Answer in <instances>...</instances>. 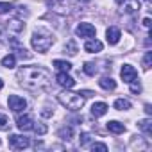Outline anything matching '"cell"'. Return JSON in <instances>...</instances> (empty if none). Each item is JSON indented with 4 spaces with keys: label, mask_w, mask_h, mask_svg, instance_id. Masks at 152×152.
I'll return each instance as SVG.
<instances>
[{
    "label": "cell",
    "mask_w": 152,
    "mask_h": 152,
    "mask_svg": "<svg viewBox=\"0 0 152 152\" xmlns=\"http://www.w3.org/2000/svg\"><path fill=\"white\" fill-rule=\"evenodd\" d=\"M116 2H118V4H120V2H122V0H116Z\"/></svg>",
    "instance_id": "obj_36"
},
{
    "label": "cell",
    "mask_w": 152,
    "mask_h": 152,
    "mask_svg": "<svg viewBox=\"0 0 152 152\" xmlns=\"http://www.w3.org/2000/svg\"><path fill=\"white\" fill-rule=\"evenodd\" d=\"M97 72H99V68H97L95 63H91V61L84 63V73H88V75H95Z\"/></svg>",
    "instance_id": "obj_22"
},
{
    "label": "cell",
    "mask_w": 152,
    "mask_h": 152,
    "mask_svg": "<svg viewBox=\"0 0 152 152\" xmlns=\"http://www.w3.org/2000/svg\"><path fill=\"white\" fill-rule=\"evenodd\" d=\"M106 127H107V131L113 132V134H122V132H125V125L120 124V122H116V120H109Z\"/></svg>",
    "instance_id": "obj_15"
},
{
    "label": "cell",
    "mask_w": 152,
    "mask_h": 152,
    "mask_svg": "<svg viewBox=\"0 0 152 152\" xmlns=\"http://www.w3.org/2000/svg\"><path fill=\"white\" fill-rule=\"evenodd\" d=\"M32 129H34L38 134H45V132H47V125H43V124H36V125H32Z\"/></svg>",
    "instance_id": "obj_30"
},
{
    "label": "cell",
    "mask_w": 152,
    "mask_h": 152,
    "mask_svg": "<svg viewBox=\"0 0 152 152\" xmlns=\"http://www.w3.org/2000/svg\"><path fill=\"white\" fill-rule=\"evenodd\" d=\"M145 113H147V115H152V107H150V104H145Z\"/></svg>",
    "instance_id": "obj_32"
},
{
    "label": "cell",
    "mask_w": 152,
    "mask_h": 152,
    "mask_svg": "<svg viewBox=\"0 0 152 152\" xmlns=\"http://www.w3.org/2000/svg\"><path fill=\"white\" fill-rule=\"evenodd\" d=\"M102 48H104L102 41H99V39H95V38H90V39L86 41V45H84V50H86V52H90V54L102 52Z\"/></svg>",
    "instance_id": "obj_11"
},
{
    "label": "cell",
    "mask_w": 152,
    "mask_h": 152,
    "mask_svg": "<svg viewBox=\"0 0 152 152\" xmlns=\"http://www.w3.org/2000/svg\"><path fill=\"white\" fill-rule=\"evenodd\" d=\"M2 88H4V81H2V79H0V90H2Z\"/></svg>",
    "instance_id": "obj_34"
},
{
    "label": "cell",
    "mask_w": 152,
    "mask_h": 152,
    "mask_svg": "<svg viewBox=\"0 0 152 152\" xmlns=\"http://www.w3.org/2000/svg\"><path fill=\"white\" fill-rule=\"evenodd\" d=\"M54 68H57L59 72H70L72 70V63L63 61V59H56L54 61Z\"/></svg>",
    "instance_id": "obj_18"
},
{
    "label": "cell",
    "mask_w": 152,
    "mask_h": 152,
    "mask_svg": "<svg viewBox=\"0 0 152 152\" xmlns=\"http://www.w3.org/2000/svg\"><path fill=\"white\" fill-rule=\"evenodd\" d=\"M56 83L61 88H66V90H70V88L75 86V81H73V77H70V75H68V72H59L57 77H56Z\"/></svg>",
    "instance_id": "obj_9"
},
{
    "label": "cell",
    "mask_w": 152,
    "mask_h": 152,
    "mask_svg": "<svg viewBox=\"0 0 152 152\" xmlns=\"http://www.w3.org/2000/svg\"><path fill=\"white\" fill-rule=\"evenodd\" d=\"M54 43H56V38H54L48 31H45V29H36V31L32 32L31 45H32V48H34L36 52L45 54V52H48V50L52 48Z\"/></svg>",
    "instance_id": "obj_2"
},
{
    "label": "cell",
    "mask_w": 152,
    "mask_h": 152,
    "mask_svg": "<svg viewBox=\"0 0 152 152\" xmlns=\"http://www.w3.org/2000/svg\"><path fill=\"white\" fill-rule=\"evenodd\" d=\"M41 115H43V116H52V115H54V109L50 111V107H43V111H41Z\"/></svg>",
    "instance_id": "obj_31"
},
{
    "label": "cell",
    "mask_w": 152,
    "mask_h": 152,
    "mask_svg": "<svg viewBox=\"0 0 152 152\" xmlns=\"http://www.w3.org/2000/svg\"><path fill=\"white\" fill-rule=\"evenodd\" d=\"M90 141H91V134L83 132V134H81V147H88V145H90Z\"/></svg>",
    "instance_id": "obj_28"
},
{
    "label": "cell",
    "mask_w": 152,
    "mask_h": 152,
    "mask_svg": "<svg viewBox=\"0 0 152 152\" xmlns=\"http://www.w3.org/2000/svg\"><path fill=\"white\" fill-rule=\"evenodd\" d=\"M143 25L148 29V27H150V18H145V20H143Z\"/></svg>",
    "instance_id": "obj_33"
},
{
    "label": "cell",
    "mask_w": 152,
    "mask_h": 152,
    "mask_svg": "<svg viewBox=\"0 0 152 152\" xmlns=\"http://www.w3.org/2000/svg\"><path fill=\"white\" fill-rule=\"evenodd\" d=\"M57 136H59L61 140H64V141H70V140L73 138V129H72L70 125H68V127L64 125V127H61V129H59Z\"/></svg>",
    "instance_id": "obj_17"
},
{
    "label": "cell",
    "mask_w": 152,
    "mask_h": 152,
    "mask_svg": "<svg viewBox=\"0 0 152 152\" xmlns=\"http://www.w3.org/2000/svg\"><path fill=\"white\" fill-rule=\"evenodd\" d=\"M129 86H131V91H132V93H141V84H140L136 79H134V81H131V83H129Z\"/></svg>",
    "instance_id": "obj_27"
},
{
    "label": "cell",
    "mask_w": 152,
    "mask_h": 152,
    "mask_svg": "<svg viewBox=\"0 0 152 152\" xmlns=\"http://www.w3.org/2000/svg\"><path fill=\"white\" fill-rule=\"evenodd\" d=\"M145 2H148V0H145Z\"/></svg>",
    "instance_id": "obj_37"
},
{
    "label": "cell",
    "mask_w": 152,
    "mask_h": 152,
    "mask_svg": "<svg viewBox=\"0 0 152 152\" xmlns=\"http://www.w3.org/2000/svg\"><path fill=\"white\" fill-rule=\"evenodd\" d=\"M7 129H9V120L6 115L0 113V131H7Z\"/></svg>",
    "instance_id": "obj_25"
},
{
    "label": "cell",
    "mask_w": 152,
    "mask_h": 152,
    "mask_svg": "<svg viewBox=\"0 0 152 152\" xmlns=\"http://www.w3.org/2000/svg\"><path fill=\"white\" fill-rule=\"evenodd\" d=\"M64 54H68V56H75V54H77V45H75V41H68L64 45Z\"/></svg>",
    "instance_id": "obj_23"
},
{
    "label": "cell",
    "mask_w": 152,
    "mask_h": 152,
    "mask_svg": "<svg viewBox=\"0 0 152 152\" xmlns=\"http://www.w3.org/2000/svg\"><path fill=\"white\" fill-rule=\"evenodd\" d=\"M150 64H152V52H147L143 56V68L145 70H150Z\"/></svg>",
    "instance_id": "obj_24"
},
{
    "label": "cell",
    "mask_w": 152,
    "mask_h": 152,
    "mask_svg": "<svg viewBox=\"0 0 152 152\" xmlns=\"http://www.w3.org/2000/svg\"><path fill=\"white\" fill-rule=\"evenodd\" d=\"M16 79L25 90H43L50 84L52 75L45 66H22L16 72Z\"/></svg>",
    "instance_id": "obj_1"
},
{
    "label": "cell",
    "mask_w": 152,
    "mask_h": 152,
    "mask_svg": "<svg viewBox=\"0 0 152 152\" xmlns=\"http://www.w3.org/2000/svg\"><path fill=\"white\" fill-rule=\"evenodd\" d=\"M106 113H107V104H106V102H95V104L91 106V115H93L95 118L104 116Z\"/></svg>",
    "instance_id": "obj_14"
},
{
    "label": "cell",
    "mask_w": 152,
    "mask_h": 152,
    "mask_svg": "<svg viewBox=\"0 0 152 152\" xmlns=\"http://www.w3.org/2000/svg\"><path fill=\"white\" fill-rule=\"evenodd\" d=\"M11 9H13V4H9V2H0V15H6Z\"/></svg>",
    "instance_id": "obj_26"
},
{
    "label": "cell",
    "mask_w": 152,
    "mask_h": 152,
    "mask_svg": "<svg viewBox=\"0 0 152 152\" xmlns=\"http://www.w3.org/2000/svg\"><path fill=\"white\" fill-rule=\"evenodd\" d=\"M7 104H9V109L15 111V113H22L27 107V100L23 97H18V95H9Z\"/></svg>",
    "instance_id": "obj_5"
},
{
    "label": "cell",
    "mask_w": 152,
    "mask_h": 152,
    "mask_svg": "<svg viewBox=\"0 0 152 152\" xmlns=\"http://www.w3.org/2000/svg\"><path fill=\"white\" fill-rule=\"evenodd\" d=\"M99 84H100L102 90H107V91H111V90L116 88V81L111 79V77H102V79L99 81Z\"/></svg>",
    "instance_id": "obj_16"
},
{
    "label": "cell",
    "mask_w": 152,
    "mask_h": 152,
    "mask_svg": "<svg viewBox=\"0 0 152 152\" xmlns=\"http://www.w3.org/2000/svg\"><path fill=\"white\" fill-rule=\"evenodd\" d=\"M91 150H93V152H95V150L106 152V150H107V145H106V143H93V145H91Z\"/></svg>",
    "instance_id": "obj_29"
},
{
    "label": "cell",
    "mask_w": 152,
    "mask_h": 152,
    "mask_svg": "<svg viewBox=\"0 0 152 152\" xmlns=\"http://www.w3.org/2000/svg\"><path fill=\"white\" fill-rule=\"evenodd\" d=\"M120 77H122V81L124 83H131V81H134V79H138V72H136V68L134 66H131V64H124L122 66V70H120Z\"/></svg>",
    "instance_id": "obj_8"
},
{
    "label": "cell",
    "mask_w": 152,
    "mask_h": 152,
    "mask_svg": "<svg viewBox=\"0 0 152 152\" xmlns=\"http://www.w3.org/2000/svg\"><path fill=\"white\" fill-rule=\"evenodd\" d=\"M138 127H140L145 134H152V120H150V118L140 120V122H138Z\"/></svg>",
    "instance_id": "obj_19"
},
{
    "label": "cell",
    "mask_w": 152,
    "mask_h": 152,
    "mask_svg": "<svg viewBox=\"0 0 152 152\" xmlns=\"http://www.w3.org/2000/svg\"><path fill=\"white\" fill-rule=\"evenodd\" d=\"M31 145V140L27 136H22V134H11L9 136V147L16 148V150H23Z\"/></svg>",
    "instance_id": "obj_4"
},
{
    "label": "cell",
    "mask_w": 152,
    "mask_h": 152,
    "mask_svg": "<svg viewBox=\"0 0 152 152\" xmlns=\"http://www.w3.org/2000/svg\"><path fill=\"white\" fill-rule=\"evenodd\" d=\"M115 109H118V111H127V109H131V102H129L127 99H116V100H115Z\"/></svg>",
    "instance_id": "obj_20"
},
{
    "label": "cell",
    "mask_w": 152,
    "mask_h": 152,
    "mask_svg": "<svg viewBox=\"0 0 152 152\" xmlns=\"http://www.w3.org/2000/svg\"><path fill=\"white\" fill-rule=\"evenodd\" d=\"M141 9L140 6V0H122L120 2V11L125 15H134Z\"/></svg>",
    "instance_id": "obj_7"
},
{
    "label": "cell",
    "mask_w": 152,
    "mask_h": 152,
    "mask_svg": "<svg viewBox=\"0 0 152 152\" xmlns=\"http://www.w3.org/2000/svg\"><path fill=\"white\" fill-rule=\"evenodd\" d=\"M75 34H77L79 38H86V39H90V38H95V34H97V29L91 25V23H79L77 25V29H75Z\"/></svg>",
    "instance_id": "obj_6"
},
{
    "label": "cell",
    "mask_w": 152,
    "mask_h": 152,
    "mask_svg": "<svg viewBox=\"0 0 152 152\" xmlns=\"http://www.w3.org/2000/svg\"><path fill=\"white\" fill-rule=\"evenodd\" d=\"M120 29L118 27H109L107 31H106V39H107V43L109 45H116L118 41H120Z\"/></svg>",
    "instance_id": "obj_12"
},
{
    "label": "cell",
    "mask_w": 152,
    "mask_h": 152,
    "mask_svg": "<svg viewBox=\"0 0 152 152\" xmlns=\"http://www.w3.org/2000/svg\"><path fill=\"white\" fill-rule=\"evenodd\" d=\"M57 100L70 111H79L84 107V102H86V97L79 91V93H73V91H63L57 95Z\"/></svg>",
    "instance_id": "obj_3"
},
{
    "label": "cell",
    "mask_w": 152,
    "mask_h": 152,
    "mask_svg": "<svg viewBox=\"0 0 152 152\" xmlns=\"http://www.w3.org/2000/svg\"><path fill=\"white\" fill-rule=\"evenodd\" d=\"M16 125H18L20 131H29V129H32L34 120H32L31 115H23V116H18L16 118Z\"/></svg>",
    "instance_id": "obj_10"
},
{
    "label": "cell",
    "mask_w": 152,
    "mask_h": 152,
    "mask_svg": "<svg viewBox=\"0 0 152 152\" xmlns=\"http://www.w3.org/2000/svg\"><path fill=\"white\" fill-rule=\"evenodd\" d=\"M81 2H90V0H81Z\"/></svg>",
    "instance_id": "obj_35"
},
{
    "label": "cell",
    "mask_w": 152,
    "mask_h": 152,
    "mask_svg": "<svg viewBox=\"0 0 152 152\" xmlns=\"http://www.w3.org/2000/svg\"><path fill=\"white\" fill-rule=\"evenodd\" d=\"M23 29H25V23H23L22 20H18V18H15V20L7 22V31H9L11 34H20Z\"/></svg>",
    "instance_id": "obj_13"
},
{
    "label": "cell",
    "mask_w": 152,
    "mask_h": 152,
    "mask_svg": "<svg viewBox=\"0 0 152 152\" xmlns=\"http://www.w3.org/2000/svg\"><path fill=\"white\" fill-rule=\"evenodd\" d=\"M15 64H16V56H15V54H7L6 57H2V66H6V68H15Z\"/></svg>",
    "instance_id": "obj_21"
}]
</instances>
